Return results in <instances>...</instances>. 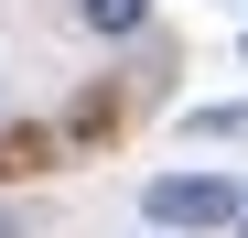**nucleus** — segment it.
<instances>
[{
    "label": "nucleus",
    "mask_w": 248,
    "mask_h": 238,
    "mask_svg": "<svg viewBox=\"0 0 248 238\" xmlns=\"http://www.w3.org/2000/svg\"><path fill=\"white\" fill-rule=\"evenodd\" d=\"M140 206H151L162 238H173V227H237V217H248V195H237L227 173H151Z\"/></svg>",
    "instance_id": "f257e3e1"
},
{
    "label": "nucleus",
    "mask_w": 248,
    "mask_h": 238,
    "mask_svg": "<svg viewBox=\"0 0 248 238\" xmlns=\"http://www.w3.org/2000/svg\"><path fill=\"white\" fill-rule=\"evenodd\" d=\"M76 11H87V33H108V44H119V33L151 22V0H76Z\"/></svg>",
    "instance_id": "f03ea898"
},
{
    "label": "nucleus",
    "mask_w": 248,
    "mask_h": 238,
    "mask_svg": "<svg viewBox=\"0 0 248 238\" xmlns=\"http://www.w3.org/2000/svg\"><path fill=\"white\" fill-rule=\"evenodd\" d=\"M184 130H194V141H248V108H194Z\"/></svg>",
    "instance_id": "7ed1b4c3"
},
{
    "label": "nucleus",
    "mask_w": 248,
    "mask_h": 238,
    "mask_svg": "<svg viewBox=\"0 0 248 238\" xmlns=\"http://www.w3.org/2000/svg\"><path fill=\"white\" fill-rule=\"evenodd\" d=\"M22 227H32V206H0V238H22Z\"/></svg>",
    "instance_id": "20e7f679"
},
{
    "label": "nucleus",
    "mask_w": 248,
    "mask_h": 238,
    "mask_svg": "<svg viewBox=\"0 0 248 238\" xmlns=\"http://www.w3.org/2000/svg\"><path fill=\"white\" fill-rule=\"evenodd\" d=\"M237 238H248V217H237Z\"/></svg>",
    "instance_id": "39448f33"
},
{
    "label": "nucleus",
    "mask_w": 248,
    "mask_h": 238,
    "mask_svg": "<svg viewBox=\"0 0 248 238\" xmlns=\"http://www.w3.org/2000/svg\"><path fill=\"white\" fill-rule=\"evenodd\" d=\"M151 238H162V227H151Z\"/></svg>",
    "instance_id": "423d86ee"
}]
</instances>
